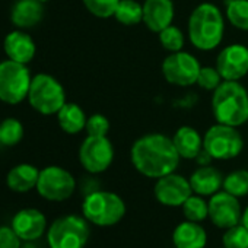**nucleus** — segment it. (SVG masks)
<instances>
[{
  "label": "nucleus",
  "mask_w": 248,
  "mask_h": 248,
  "mask_svg": "<svg viewBox=\"0 0 248 248\" xmlns=\"http://www.w3.org/2000/svg\"><path fill=\"white\" fill-rule=\"evenodd\" d=\"M203 149L217 161L236 158L244 149V139L236 127L216 123L203 136Z\"/></svg>",
  "instance_id": "nucleus-8"
},
{
  "label": "nucleus",
  "mask_w": 248,
  "mask_h": 248,
  "mask_svg": "<svg viewBox=\"0 0 248 248\" xmlns=\"http://www.w3.org/2000/svg\"><path fill=\"white\" fill-rule=\"evenodd\" d=\"M212 159H213V158H212V156H210V155L203 149V151L196 156V159H194V161L199 164V167H204V165H210Z\"/></svg>",
  "instance_id": "nucleus-35"
},
{
  "label": "nucleus",
  "mask_w": 248,
  "mask_h": 248,
  "mask_svg": "<svg viewBox=\"0 0 248 248\" xmlns=\"http://www.w3.org/2000/svg\"><path fill=\"white\" fill-rule=\"evenodd\" d=\"M21 238L16 235L14 228L0 226V248H19Z\"/></svg>",
  "instance_id": "nucleus-34"
},
{
  "label": "nucleus",
  "mask_w": 248,
  "mask_h": 248,
  "mask_svg": "<svg viewBox=\"0 0 248 248\" xmlns=\"http://www.w3.org/2000/svg\"><path fill=\"white\" fill-rule=\"evenodd\" d=\"M40 2H43V3H44V2H48V0H40Z\"/></svg>",
  "instance_id": "nucleus-37"
},
{
  "label": "nucleus",
  "mask_w": 248,
  "mask_h": 248,
  "mask_svg": "<svg viewBox=\"0 0 248 248\" xmlns=\"http://www.w3.org/2000/svg\"><path fill=\"white\" fill-rule=\"evenodd\" d=\"M175 15L172 0H145L143 2V24L152 32L159 34L167 27L172 25Z\"/></svg>",
  "instance_id": "nucleus-16"
},
{
  "label": "nucleus",
  "mask_w": 248,
  "mask_h": 248,
  "mask_svg": "<svg viewBox=\"0 0 248 248\" xmlns=\"http://www.w3.org/2000/svg\"><path fill=\"white\" fill-rule=\"evenodd\" d=\"M216 69L223 80H241L248 73V48L242 44L226 46L217 54Z\"/></svg>",
  "instance_id": "nucleus-14"
},
{
  "label": "nucleus",
  "mask_w": 248,
  "mask_h": 248,
  "mask_svg": "<svg viewBox=\"0 0 248 248\" xmlns=\"http://www.w3.org/2000/svg\"><path fill=\"white\" fill-rule=\"evenodd\" d=\"M223 34L225 19L216 5L204 2L194 8L188 18V38L197 50H215L222 43Z\"/></svg>",
  "instance_id": "nucleus-2"
},
{
  "label": "nucleus",
  "mask_w": 248,
  "mask_h": 248,
  "mask_svg": "<svg viewBox=\"0 0 248 248\" xmlns=\"http://www.w3.org/2000/svg\"><path fill=\"white\" fill-rule=\"evenodd\" d=\"M60 129L67 135H78L85 130L86 126V114L85 111L75 102H66L60 111L56 114Z\"/></svg>",
  "instance_id": "nucleus-23"
},
{
  "label": "nucleus",
  "mask_w": 248,
  "mask_h": 248,
  "mask_svg": "<svg viewBox=\"0 0 248 248\" xmlns=\"http://www.w3.org/2000/svg\"><path fill=\"white\" fill-rule=\"evenodd\" d=\"M83 217L98 226H112L126 215L123 199L112 191L95 190L89 193L82 203Z\"/></svg>",
  "instance_id": "nucleus-4"
},
{
  "label": "nucleus",
  "mask_w": 248,
  "mask_h": 248,
  "mask_svg": "<svg viewBox=\"0 0 248 248\" xmlns=\"http://www.w3.org/2000/svg\"><path fill=\"white\" fill-rule=\"evenodd\" d=\"M114 161V146L107 136H88L79 148V162L91 174L107 171Z\"/></svg>",
  "instance_id": "nucleus-11"
},
{
  "label": "nucleus",
  "mask_w": 248,
  "mask_h": 248,
  "mask_svg": "<svg viewBox=\"0 0 248 248\" xmlns=\"http://www.w3.org/2000/svg\"><path fill=\"white\" fill-rule=\"evenodd\" d=\"M241 223L248 229V207L244 210V213H242V217H241Z\"/></svg>",
  "instance_id": "nucleus-36"
},
{
  "label": "nucleus",
  "mask_w": 248,
  "mask_h": 248,
  "mask_svg": "<svg viewBox=\"0 0 248 248\" xmlns=\"http://www.w3.org/2000/svg\"><path fill=\"white\" fill-rule=\"evenodd\" d=\"M212 112L216 123L239 127L248 121V91L239 80H223L212 95Z\"/></svg>",
  "instance_id": "nucleus-3"
},
{
  "label": "nucleus",
  "mask_w": 248,
  "mask_h": 248,
  "mask_svg": "<svg viewBox=\"0 0 248 248\" xmlns=\"http://www.w3.org/2000/svg\"><path fill=\"white\" fill-rule=\"evenodd\" d=\"M207 233L199 222H181L172 232V242L175 248H204Z\"/></svg>",
  "instance_id": "nucleus-20"
},
{
  "label": "nucleus",
  "mask_w": 248,
  "mask_h": 248,
  "mask_svg": "<svg viewBox=\"0 0 248 248\" xmlns=\"http://www.w3.org/2000/svg\"><path fill=\"white\" fill-rule=\"evenodd\" d=\"M190 184L194 194L213 196L223 187V177L219 170L212 165L199 167L190 177Z\"/></svg>",
  "instance_id": "nucleus-19"
},
{
  "label": "nucleus",
  "mask_w": 248,
  "mask_h": 248,
  "mask_svg": "<svg viewBox=\"0 0 248 248\" xmlns=\"http://www.w3.org/2000/svg\"><path fill=\"white\" fill-rule=\"evenodd\" d=\"M223 190L235 197H244L248 194V171L236 170L223 178Z\"/></svg>",
  "instance_id": "nucleus-27"
},
{
  "label": "nucleus",
  "mask_w": 248,
  "mask_h": 248,
  "mask_svg": "<svg viewBox=\"0 0 248 248\" xmlns=\"http://www.w3.org/2000/svg\"><path fill=\"white\" fill-rule=\"evenodd\" d=\"M24 138V126L15 117H8L0 123V143L3 146H15Z\"/></svg>",
  "instance_id": "nucleus-26"
},
{
  "label": "nucleus",
  "mask_w": 248,
  "mask_h": 248,
  "mask_svg": "<svg viewBox=\"0 0 248 248\" xmlns=\"http://www.w3.org/2000/svg\"><path fill=\"white\" fill-rule=\"evenodd\" d=\"M199 60L187 53V51H177L170 53L162 62V75L165 80L175 86H191L196 85L197 76L200 72Z\"/></svg>",
  "instance_id": "nucleus-10"
},
{
  "label": "nucleus",
  "mask_w": 248,
  "mask_h": 248,
  "mask_svg": "<svg viewBox=\"0 0 248 248\" xmlns=\"http://www.w3.org/2000/svg\"><path fill=\"white\" fill-rule=\"evenodd\" d=\"M130 158L138 172L155 180L175 172L181 159L172 139L161 133L139 138L132 146Z\"/></svg>",
  "instance_id": "nucleus-1"
},
{
  "label": "nucleus",
  "mask_w": 248,
  "mask_h": 248,
  "mask_svg": "<svg viewBox=\"0 0 248 248\" xmlns=\"http://www.w3.org/2000/svg\"><path fill=\"white\" fill-rule=\"evenodd\" d=\"M32 76L28 64L11 59L0 62V101L16 105L28 98Z\"/></svg>",
  "instance_id": "nucleus-6"
},
{
  "label": "nucleus",
  "mask_w": 248,
  "mask_h": 248,
  "mask_svg": "<svg viewBox=\"0 0 248 248\" xmlns=\"http://www.w3.org/2000/svg\"><path fill=\"white\" fill-rule=\"evenodd\" d=\"M223 82L219 70L212 66H202L199 76H197V82L196 85H199L202 89L204 91H215L220 83Z\"/></svg>",
  "instance_id": "nucleus-32"
},
{
  "label": "nucleus",
  "mask_w": 248,
  "mask_h": 248,
  "mask_svg": "<svg viewBox=\"0 0 248 248\" xmlns=\"http://www.w3.org/2000/svg\"><path fill=\"white\" fill-rule=\"evenodd\" d=\"M171 139L178 155L184 159H196L203 151V136L191 126H181Z\"/></svg>",
  "instance_id": "nucleus-21"
},
{
  "label": "nucleus",
  "mask_w": 248,
  "mask_h": 248,
  "mask_svg": "<svg viewBox=\"0 0 248 248\" xmlns=\"http://www.w3.org/2000/svg\"><path fill=\"white\" fill-rule=\"evenodd\" d=\"M154 194L161 204L175 207L183 206V203L193 194V188L190 180L180 174L171 172L156 180Z\"/></svg>",
  "instance_id": "nucleus-13"
},
{
  "label": "nucleus",
  "mask_w": 248,
  "mask_h": 248,
  "mask_svg": "<svg viewBox=\"0 0 248 248\" xmlns=\"http://www.w3.org/2000/svg\"><path fill=\"white\" fill-rule=\"evenodd\" d=\"M225 15L232 27L248 31V0H228Z\"/></svg>",
  "instance_id": "nucleus-25"
},
{
  "label": "nucleus",
  "mask_w": 248,
  "mask_h": 248,
  "mask_svg": "<svg viewBox=\"0 0 248 248\" xmlns=\"http://www.w3.org/2000/svg\"><path fill=\"white\" fill-rule=\"evenodd\" d=\"M44 18V6L40 0H18L11 12V21L18 30H30Z\"/></svg>",
  "instance_id": "nucleus-18"
},
{
  "label": "nucleus",
  "mask_w": 248,
  "mask_h": 248,
  "mask_svg": "<svg viewBox=\"0 0 248 248\" xmlns=\"http://www.w3.org/2000/svg\"><path fill=\"white\" fill-rule=\"evenodd\" d=\"M89 235L91 229L85 217L67 215L51 223L47 232V241L50 248H83Z\"/></svg>",
  "instance_id": "nucleus-7"
},
{
  "label": "nucleus",
  "mask_w": 248,
  "mask_h": 248,
  "mask_svg": "<svg viewBox=\"0 0 248 248\" xmlns=\"http://www.w3.org/2000/svg\"><path fill=\"white\" fill-rule=\"evenodd\" d=\"M27 99L37 112L43 115H53L66 104V91L54 76L48 73H38L32 76Z\"/></svg>",
  "instance_id": "nucleus-5"
},
{
  "label": "nucleus",
  "mask_w": 248,
  "mask_h": 248,
  "mask_svg": "<svg viewBox=\"0 0 248 248\" xmlns=\"http://www.w3.org/2000/svg\"><path fill=\"white\" fill-rule=\"evenodd\" d=\"M3 50L8 59L22 64H28L32 62L37 47L31 35H28L21 30H15L5 37Z\"/></svg>",
  "instance_id": "nucleus-17"
},
{
  "label": "nucleus",
  "mask_w": 248,
  "mask_h": 248,
  "mask_svg": "<svg viewBox=\"0 0 248 248\" xmlns=\"http://www.w3.org/2000/svg\"><path fill=\"white\" fill-rule=\"evenodd\" d=\"M40 177V170L31 164H19L14 167L6 177V184L12 191L27 193L32 188H37Z\"/></svg>",
  "instance_id": "nucleus-22"
},
{
  "label": "nucleus",
  "mask_w": 248,
  "mask_h": 248,
  "mask_svg": "<svg viewBox=\"0 0 248 248\" xmlns=\"http://www.w3.org/2000/svg\"><path fill=\"white\" fill-rule=\"evenodd\" d=\"M223 248H225V247H223Z\"/></svg>",
  "instance_id": "nucleus-38"
},
{
  "label": "nucleus",
  "mask_w": 248,
  "mask_h": 248,
  "mask_svg": "<svg viewBox=\"0 0 248 248\" xmlns=\"http://www.w3.org/2000/svg\"><path fill=\"white\" fill-rule=\"evenodd\" d=\"M47 226V220L43 212L38 209H22L12 219V228L22 241L38 239Z\"/></svg>",
  "instance_id": "nucleus-15"
},
{
  "label": "nucleus",
  "mask_w": 248,
  "mask_h": 248,
  "mask_svg": "<svg viewBox=\"0 0 248 248\" xmlns=\"http://www.w3.org/2000/svg\"><path fill=\"white\" fill-rule=\"evenodd\" d=\"M86 11L99 19L114 18L120 0H82Z\"/></svg>",
  "instance_id": "nucleus-30"
},
{
  "label": "nucleus",
  "mask_w": 248,
  "mask_h": 248,
  "mask_svg": "<svg viewBox=\"0 0 248 248\" xmlns=\"http://www.w3.org/2000/svg\"><path fill=\"white\" fill-rule=\"evenodd\" d=\"M114 18L126 27H133L143 22V5L138 0H120Z\"/></svg>",
  "instance_id": "nucleus-24"
},
{
  "label": "nucleus",
  "mask_w": 248,
  "mask_h": 248,
  "mask_svg": "<svg viewBox=\"0 0 248 248\" xmlns=\"http://www.w3.org/2000/svg\"><path fill=\"white\" fill-rule=\"evenodd\" d=\"M209 217L220 229H228L241 222L242 212L238 197L228 191H217L209 200Z\"/></svg>",
  "instance_id": "nucleus-12"
},
{
  "label": "nucleus",
  "mask_w": 248,
  "mask_h": 248,
  "mask_svg": "<svg viewBox=\"0 0 248 248\" xmlns=\"http://www.w3.org/2000/svg\"><path fill=\"white\" fill-rule=\"evenodd\" d=\"M76 188L75 177L64 168L57 165L46 167L40 171L37 191L50 202H63L72 197Z\"/></svg>",
  "instance_id": "nucleus-9"
},
{
  "label": "nucleus",
  "mask_w": 248,
  "mask_h": 248,
  "mask_svg": "<svg viewBox=\"0 0 248 248\" xmlns=\"http://www.w3.org/2000/svg\"><path fill=\"white\" fill-rule=\"evenodd\" d=\"M225 248H248V229L241 223L231 226L222 236Z\"/></svg>",
  "instance_id": "nucleus-31"
},
{
  "label": "nucleus",
  "mask_w": 248,
  "mask_h": 248,
  "mask_svg": "<svg viewBox=\"0 0 248 248\" xmlns=\"http://www.w3.org/2000/svg\"><path fill=\"white\" fill-rule=\"evenodd\" d=\"M85 130L88 136H107L109 132V121L104 114H92L86 120Z\"/></svg>",
  "instance_id": "nucleus-33"
},
{
  "label": "nucleus",
  "mask_w": 248,
  "mask_h": 248,
  "mask_svg": "<svg viewBox=\"0 0 248 248\" xmlns=\"http://www.w3.org/2000/svg\"><path fill=\"white\" fill-rule=\"evenodd\" d=\"M181 207H183V213L187 217V220L200 223L202 220L209 217V204L199 194H191L183 203Z\"/></svg>",
  "instance_id": "nucleus-28"
},
{
  "label": "nucleus",
  "mask_w": 248,
  "mask_h": 248,
  "mask_svg": "<svg viewBox=\"0 0 248 248\" xmlns=\"http://www.w3.org/2000/svg\"><path fill=\"white\" fill-rule=\"evenodd\" d=\"M158 35H159V43L162 48L167 50L168 53H177L184 48L186 38H184L183 31L178 27L170 25L165 30H162Z\"/></svg>",
  "instance_id": "nucleus-29"
}]
</instances>
